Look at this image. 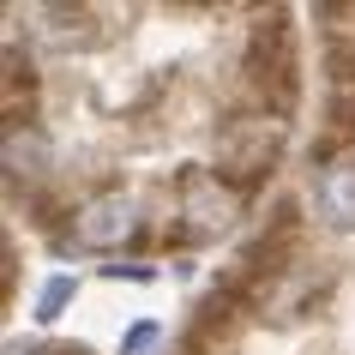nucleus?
<instances>
[{"instance_id":"nucleus-1","label":"nucleus","mask_w":355,"mask_h":355,"mask_svg":"<svg viewBox=\"0 0 355 355\" xmlns=\"http://www.w3.org/2000/svg\"><path fill=\"white\" fill-rule=\"evenodd\" d=\"M277 145H283L277 121H235V127L223 132V145H217V163H223V175H235V181H253V175H271Z\"/></svg>"},{"instance_id":"nucleus-2","label":"nucleus","mask_w":355,"mask_h":355,"mask_svg":"<svg viewBox=\"0 0 355 355\" xmlns=\"http://www.w3.org/2000/svg\"><path fill=\"white\" fill-rule=\"evenodd\" d=\"M132 223H139V217H132V205L121 199V193H109V199H91V205L78 211L73 235H78L85 247H121V241L132 235Z\"/></svg>"},{"instance_id":"nucleus-3","label":"nucleus","mask_w":355,"mask_h":355,"mask_svg":"<svg viewBox=\"0 0 355 355\" xmlns=\"http://www.w3.org/2000/svg\"><path fill=\"white\" fill-rule=\"evenodd\" d=\"M181 199H187V217H193L199 235H211V229H223L229 217H235V193H229L217 175H199V168L181 181Z\"/></svg>"},{"instance_id":"nucleus-4","label":"nucleus","mask_w":355,"mask_h":355,"mask_svg":"<svg viewBox=\"0 0 355 355\" xmlns=\"http://www.w3.org/2000/svg\"><path fill=\"white\" fill-rule=\"evenodd\" d=\"M319 211H325L331 229H355V163L325 168V181H319Z\"/></svg>"},{"instance_id":"nucleus-5","label":"nucleus","mask_w":355,"mask_h":355,"mask_svg":"<svg viewBox=\"0 0 355 355\" xmlns=\"http://www.w3.org/2000/svg\"><path fill=\"white\" fill-rule=\"evenodd\" d=\"M78 295V283L73 277H49L42 283V295H37V319H60V307Z\"/></svg>"},{"instance_id":"nucleus-6","label":"nucleus","mask_w":355,"mask_h":355,"mask_svg":"<svg viewBox=\"0 0 355 355\" xmlns=\"http://www.w3.org/2000/svg\"><path fill=\"white\" fill-rule=\"evenodd\" d=\"M157 337H163V331H157V325L145 319V325H132V331H127V343H121V355H150V343H157Z\"/></svg>"},{"instance_id":"nucleus-7","label":"nucleus","mask_w":355,"mask_h":355,"mask_svg":"<svg viewBox=\"0 0 355 355\" xmlns=\"http://www.w3.org/2000/svg\"><path fill=\"white\" fill-rule=\"evenodd\" d=\"M6 355H31V349H19V343H12V349H6Z\"/></svg>"}]
</instances>
